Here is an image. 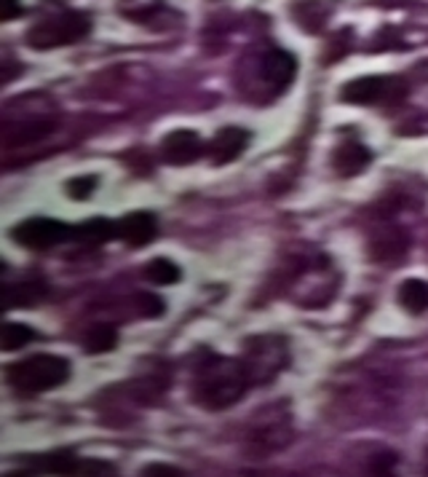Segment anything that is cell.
<instances>
[{
    "label": "cell",
    "mask_w": 428,
    "mask_h": 477,
    "mask_svg": "<svg viewBox=\"0 0 428 477\" xmlns=\"http://www.w3.org/2000/svg\"><path fill=\"white\" fill-rule=\"evenodd\" d=\"M246 370L241 359L204 352V359L193 367V399L204 410H228L249 389Z\"/></svg>",
    "instance_id": "obj_1"
},
{
    "label": "cell",
    "mask_w": 428,
    "mask_h": 477,
    "mask_svg": "<svg viewBox=\"0 0 428 477\" xmlns=\"http://www.w3.org/2000/svg\"><path fill=\"white\" fill-rule=\"evenodd\" d=\"M68 378H70V362L57 355H33L22 362L8 365V370H5L8 387H14V392L25 395V398L51 392V389L62 387Z\"/></svg>",
    "instance_id": "obj_2"
},
{
    "label": "cell",
    "mask_w": 428,
    "mask_h": 477,
    "mask_svg": "<svg viewBox=\"0 0 428 477\" xmlns=\"http://www.w3.org/2000/svg\"><path fill=\"white\" fill-rule=\"evenodd\" d=\"M91 33V16L83 14V11H57L51 16H43L40 22H36L27 36L25 43L36 51H51V48H59V46H73Z\"/></svg>",
    "instance_id": "obj_3"
},
{
    "label": "cell",
    "mask_w": 428,
    "mask_h": 477,
    "mask_svg": "<svg viewBox=\"0 0 428 477\" xmlns=\"http://www.w3.org/2000/svg\"><path fill=\"white\" fill-rule=\"evenodd\" d=\"M295 438L292 429V413L287 402H273L266 405L255 419L246 432V448L252 456H271L276 450H284Z\"/></svg>",
    "instance_id": "obj_4"
},
{
    "label": "cell",
    "mask_w": 428,
    "mask_h": 477,
    "mask_svg": "<svg viewBox=\"0 0 428 477\" xmlns=\"http://www.w3.org/2000/svg\"><path fill=\"white\" fill-rule=\"evenodd\" d=\"M289 362V346L284 335H257L246 338L241 365L246 370L249 384H271L273 378L287 367Z\"/></svg>",
    "instance_id": "obj_5"
},
{
    "label": "cell",
    "mask_w": 428,
    "mask_h": 477,
    "mask_svg": "<svg viewBox=\"0 0 428 477\" xmlns=\"http://www.w3.org/2000/svg\"><path fill=\"white\" fill-rule=\"evenodd\" d=\"M407 97V83L396 76H364L349 80L340 89V102L346 105H399Z\"/></svg>",
    "instance_id": "obj_6"
},
{
    "label": "cell",
    "mask_w": 428,
    "mask_h": 477,
    "mask_svg": "<svg viewBox=\"0 0 428 477\" xmlns=\"http://www.w3.org/2000/svg\"><path fill=\"white\" fill-rule=\"evenodd\" d=\"M73 231H76V226L59 223L54 217H27L19 226H14L11 237L16 244H22L27 249L43 252V249L57 247V244L73 241Z\"/></svg>",
    "instance_id": "obj_7"
},
{
    "label": "cell",
    "mask_w": 428,
    "mask_h": 477,
    "mask_svg": "<svg viewBox=\"0 0 428 477\" xmlns=\"http://www.w3.org/2000/svg\"><path fill=\"white\" fill-rule=\"evenodd\" d=\"M51 132H54V119L51 116H43V113L25 116V119L5 116V121H3V148L14 151V148H22V145H33Z\"/></svg>",
    "instance_id": "obj_8"
},
{
    "label": "cell",
    "mask_w": 428,
    "mask_h": 477,
    "mask_svg": "<svg viewBox=\"0 0 428 477\" xmlns=\"http://www.w3.org/2000/svg\"><path fill=\"white\" fill-rule=\"evenodd\" d=\"M260 80L266 83V89L273 94H281V91H287V86L295 80L298 76V59L289 54V51H284V48H266V54L260 57Z\"/></svg>",
    "instance_id": "obj_9"
},
{
    "label": "cell",
    "mask_w": 428,
    "mask_h": 477,
    "mask_svg": "<svg viewBox=\"0 0 428 477\" xmlns=\"http://www.w3.org/2000/svg\"><path fill=\"white\" fill-rule=\"evenodd\" d=\"M204 151H206L204 140L195 134L193 129H174L158 145L161 159L166 161V164H172V166H188V164L201 159Z\"/></svg>",
    "instance_id": "obj_10"
},
{
    "label": "cell",
    "mask_w": 428,
    "mask_h": 477,
    "mask_svg": "<svg viewBox=\"0 0 428 477\" xmlns=\"http://www.w3.org/2000/svg\"><path fill=\"white\" fill-rule=\"evenodd\" d=\"M19 464L27 470V475H36V472H46V475H78L80 459L73 450H48V453L22 456Z\"/></svg>",
    "instance_id": "obj_11"
},
{
    "label": "cell",
    "mask_w": 428,
    "mask_h": 477,
    "mask_svg": "<svg viewBox=\"0 0 428 477\" xmlns=\"http://www.w3.org/2000/svg\"><path fill=\"white\" fill-rule=\"evenodd\" d=\"M249 140H252V134L246 129H241V126H225V129H220L214 134V140L209 143V148H206L209 161L214 166H225L231 161L241 159V154L246 151Z\"/></svg>",
    "instance_id": "obj_12"
},
{
    "label": "cell",
    "mask_w": 428,
    "mask_h": 477,
    "mask_svg": "<svg viewBox=\"0 0 428 477\" xmlns=\"http://www.w3.org/2000/svg\"><path fill=\"white\" fill-rule=\"evenodd\" d=\"M367 249H370V258L375 263H393V260H399V258L407 255V249H410V234L404 228H399V226H386V228H381V231L372 234Z\"/></svg>",
    "instance_id": "obj_13"
},
{
    "label": "cell",
    "mask_w": 428,
    "mask_h": 477,
    "mask_svg": "<svg viewBox=\"0 0 428 477\" xmlns=\"http://www.w3.org/2000/svg\"><path fill=\"white\" fill-rule=\"evenodd\" d=\"M118 238L129 247H145L158 237V220L153 212H129L116 220Z\"/></svg>",
    "instance_id": "obj_14"
},
{
    "label": "cell",
    "mask_w": 428,
    "mask_h": 477,
    "mask_svg": "<svg viewBox=\"0 0 428 477\" xmlns=\"http://www.w3.org/2000/svg\"><path fill=\"white\" fill-rule=\"evenodd\" d=\"M372 164V151L364 145V143H359V140H343V145H338L335 148V154H332V169L340 175V177H356V175H361L367 166Z\"/></svg>",
    "instance_id": "obj_15"
},
{
    "label": "cell",
    "mask_w": 428,
    "mask_h": 477,
    "mask_svg": "<svg viewBox=\"0 0 428 477\" xmlns=\"http://www.w3.org/2000/svg\"><path fill=\"white\" fill-rule=\"evenodd\" d=\"M48 295V287L43 279H19V281H8L5 279V290H3V301L5 309H30L38 306L40 301Z\"/></svg>",
    "instance_id": "obj_16"
},
{
    "label": "cell",
    "mask_w": 428,
    "mask_h": 477,
    "mask_svg": "<svg viewBox=\"0 0 428 477\" xmlns=\"http://www.w3.org/2000/svg\"><path fill=\"white\" fill-rule=\"evenodd\" d=\"M289 14H292L295 25H298L300 30L316 36V33H321L324 25L329 22L332 8H329L324 0H298V3H292Z\"/></svg>",
    "instance_id": "obj_17"
},
{
    "label": "cell",
    "mask_w": 428,
    "mask_h": 477,
    "mask_svg": "<svg viewBox=\"0 0 428 477\" xmlns=\"http://www.w3.org/2000/svg\"><path fill=\"white\" fill-rule=\"evenodd\" d=\"M113 238H118L116 220H108V217H91L76 226V231H73V241H78L80 247H89V249L102 247Z\"/></svg>",
    "instance_id": "obj_18"
},
{
    "label": "cell",
    "mask_w": 428,
    "mask_h": 477,
    "mask_svg": "<svg viewBox=\"0 0 428 477\" xmlns=\"http://www.w3.org/2000/svg\"><path fill=\"white\" fill-rule=\"evenodd\" d=\"M399 303L404 312L410 314H426L428 312V281L423 279H407L399 284V292H396Z\"/></svg>",
    "instance_id": "obj_19"
},
{
    "label": "cell",
    "mask_w": 428,
    "mask_h": 477,
    "mask_svg": "<svg viewBox=\"0 0 428 477\" xmlns=\"http://www.w3.org/2000/svg\"><path fill=\"white\" fill-rule=\"evenodd\" d=\"M118 346V330L113 324L102 322V324H94L86 338H83V352L86 355H105V352H113Z\"/></svg>",
    "instance_id": "obj_20"
},
{
    "label": "cell",
    "mask_w": 428,
    "mask_h": 477,
    "mask_svg": "<svg viewBox=\"0 0 428 477\" xmlns=\"http://www.w3.org/2000/svg\"><path fill=\"white\" fill-rule=\"evenodd\" d=\"M163 8V0H118V11L120 16H126L129 22H151L158 11Z\"/></svg>",
    "instance_id": "obj_21"
},
{
    "label": "cell",
    "mask_w": 428,
    "mask_h": 477,
    "mask_svg": "<svg viewBox=\"0 0 428 477\" xmlns=\"http://www.w3.org/2000/svg\"><path fill=\"white\" fill-rule=\"evenodd\" d=\"M33 338H36V330L30 324H25V322H5L0 344H3V352H16V349L33 344Z\"/></svg>",
    "instance_id": "obj_22"
},
{
    "label": "cell",
    "mask_w": 428,
    "mask_h": 477,
    "mask_svg": "<svg viewBox=\"0 0 428 477\" xmlns=\"http://www.w3.org/2000/svg\"><path fill=\"white\" fill-rule=\"evenodd\" d=\"M145 277L156 284H177L183 279V271L177 263H172L169 258H156L145 266Z\"/></svg>",
    "instance_id": "obj_23"
},
{
    "label": "cell",
    "mask_w": 428,
    "mask_h": 477,
    "mask_svg": "<svg viewBox=\"0 0 428 477\" xmlns=\"http://www.w3.org/2000/svg\"><path fill=\"white\" fill-rule=\"evenodd\" d=\"M350 48H353V30H350V27H346V30H338L332 38L327 40L321 59H324V65H332V62L343 59Z\"/></svg>",
    "instance_id": "obj_24"
},
{
    "label": "cell",
    "mask_w": 428,
    "mask_h": 477,
    "mask_svg": "<svg viewBox=\"0 0 428 477\" xmlns=\"http://www.w3.org/2000/svg\"><path fill=\"white\" fill-rule=\"evenodd\" d=\"M94 188H97V177H94V175H78V177L68 180V186H65L68 196L73 201L91 199Z\"/></svg>",
    "instance_id": "obj_25"
},
{
    "label": "cell",
    "mask_w": 428,
    "mask_h": 477,
    "mask_svg": "<svg viewBox=\"0 0 428 477\" xmlns=\"http://www.w3.org/2000/svg\"><path fill=\"white\" fill-rule=\"evenodd\" d=\"M134 309H137V314L140 317H161L163 314V301L158 298V295H148V292H142V295H137L134 298Z\"/></svg>",
    "instance_id": "obj_26"
},
{
    "label": "cell",
    "mask_w": 428,
    "mask_h": 477,
    "mask_svg": "<svg viewBox=\"0 0 428 477\" xmlns=\"http://www.w3.org/2000/svg\"><path fill=\"white\" fill-rule=\"evenodd\" d=\"M393 464H396V453L393 450H378L370 459L367 470H370V475H391L393 472Z\"/></svg>",
    "instance_id": "obj_27"
},
{
    "label": "cell",
    "mask_w": 428,
    "mask_h": 477,
    "mask_svg": "<svg viewBox=\"0 0 428 477\" xmlns=\"http://www.w3.org/2000/svg\"><path fill=\"white\" fill-rule=\"evenodd\" d=\"M22 3L19 0H0V22H11L16 16H22Z\"/></svg>",
    "instance_id": "obj_28"
},
{
    "label": "cell",
    "mask_w": 428,
    "mask_h": 477,
    "mask_svg": "<svg viewBox=\"0 0 428 477\" xmlns=\"http://www.w3.org/2000/svg\"><path fill=\"white\" fill-rule=\"evenodd\" d=\"M142 475H166V477H177V475H183L177 467H169V464H148L145 470H142Z\"/></svg>",
    "instance_id": "obj_29"
},
{
    "label": "cell",
    "mask_w": 428,
    "mask_h": 477,
    "mask_svg": "<svg viewBox=\"0 0 428 477\" xmlns=\"http://www.w3.org/2000/svg\"><path fill=\"white\" fill-rule=\"evenodd\" d=\"M14 65H16V62H11V59L3 65V70H5V73H3V83H8V80L14 79Z\"/></svg>",
    "instance_id": "obj_30"
},
{
    "label": "cell",
    "mask_w": 428,
    "mask_h": 477,
    "mask_svg": "<svg viewBox=\"0 0 428 477\" xmlns=\"http://www.w3.org/2000/svg\"><path fill=\"white\" fill-rule=\"evenodd\" d=\"M378 5H386V8H399V5H407L410 0H375Z\"/></svg>",
    "instance_id": "obj_31"
},
{
    "label": "cell",
    "mask_w": 428,
    "mask_h": 477,
    "mask_svg": "<svg viewBox=\"0 0 428 477\" xmlns=\"http://www.w3.org/2000/svg\"><path fill=\"white\" fill-rule=\"evenodd\" d=\"M426 470H428V453H426Z\"/></svg>",
    "instance_id": "obj_32"
}]
</instances>
